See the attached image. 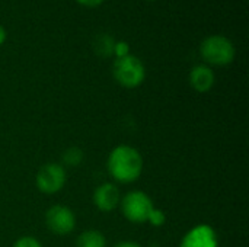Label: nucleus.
Instances as JSON below:
<instances>
[{"mask_svg":"<svg viewBox=\"0 0 249 247\" xmlns=\"http://www.w3.org/2000/svg\"><path fill=\"white\" fill-rule=\"evenodd\" d=\"M63 162L66 166L76 167L83 162V151L79 147H70L63 154Z\"/></svg>","mask_w":249,"mask_h":247,"instance_id":"obj_12","label":"nucleus"},{"mask_svg":"<svg viewBox=\"0 0 249 247\" xmlns=\"http://www.w3.org/2000/svg\"><path fill=\"white\" fill-rule=\"evenodd\" d=\"M112 54L115 55V58H123V57L130 55V45H128V42H125V41H115Z\"/></svg>","mask_w":249,"mask_h":247,"instance_id":"obj_14","label":"nucleus"},{"mask_svg":"<svg viewBox=\"0 0 249 247\" xmlns=\"http://www.w3.org/2000/svg\"><path fill=\"white\" fill-rule=\"evenodd\" d=\"M13 247H42V245L35 239V237H31V236H25V237H20L18 239Z\"/></svg>","mask_w":249,"mask_h":247,"instance_id":"obj_15","label":"nucleus"},{"mask_svg":"<svg viewBox=\"0 0 249 247\" xmlns=\"http://www.w3.org/2000/svg\"><path fill=\"white\" fill-rule=\"evenodd\" d=\"M114 38L109 36V35H99L98 39H96V52L102 57H108L112 54V49H114Z\"/></svg>","mask_w":249,"mask_h":247,"instance_id":"obj_11","label":"nucleus"},{"mask_svg":"<svg viewBox=\"0 0 249 247\" xmlns=\"http://www.w3.org/2000/svg\"><path fill=\"white\" fill-rule=\"evenodd\" d=\"M123 215L134 224H143L147 221L152 210L155 208L150 197L142 191H131L120 202Z\"/></svg>","mask_w":249,"mask_h":247,"instance_id":"obj_4","label":"nucleus"},{"mask_svg":"<svg viewBox=\"0 0 249 247\" xmlns=\"http://www.w3.org/2000/svg\"><path fill=\"white\" fill-rule=\"evenodd\" d=\"M235 54L233 42L223 35H210L200 44V55L209 67L229 66L235 60Z\"/></svg>","mask_w":249,"mask_h":247,"instance_id":"obj_2","label":"nucleus"},{"mask_svg":"<svg viewBox=\"0 0 249 247\" xmlns=\"http://www.w3.org/2000/svg\"><path fill=\"white\" fill-rule=\"evenodd\" d=\"M6 38H7V32H6V28L0 23V45H3L4 44V41H6Z\"/></svg>","mask_w":249,"mask_h":247,"instance_id":"obj_18","label":"nucleus"},{"mask_svg":"<svg viewBox=\"0 0 249 247\" xmlns=\"http://www.w3.org/2000/svg\"><path fill=\"white\" fill-rule=\"evenodd\" d=\"M47 229L57 236H67L76 227V215L66 205H53L45 214Z\"/></svg>","mask_w":249,"mask_h":247,"instance_id":"obj_6","label":"nucleus"},{"mask_svg":"<svg viewBox=\"0 0 249 247\" xmlns=\"http://www.w3.org/2000/svg\"><path fill=\"white\" fill-rule=\"evenodd\" d=\"M35 183L42 194L54 195L66 185V169L58 163H45L39 167Z\"/></svg>","mask_w":249,"mask_h":247,"instance_id":"obj_5","label":"nucleus"},{"mask_svg":"<svg viewBox=\"0 0 249 247\" xmlns=\"http://www.w3.org/2000/svg\"><path fill=\"white\" fill-rule=\"evenodd\" d=\"M144 162L137 148L131 146L115 147L107 160V169L118 183H133L143 173Z\"/></svg>","mask_w":249,"mask_h":247,"instance_id":"obj_1","label":"nucleus"},{"mask_svg":"<svg viewBox=\"0 0 249 247\" xmlns=\"http://www.w3.org/2000/svg\"><path fill=\"white\" fill-rule=\"evenodd\" d=\"M76 1L82 6H86V7H96V6L102 4L105 0H76Z\"/></svg>","mask_w":249,"mask_h":247,"instance_id":"obj_16","label":"nucleus"},{"mask_svg":"<svg viewBox=\"0 0 249 247\" xmlns=\"http://www.w3.org/2000/svg\"><path fill=\"white\" fill-rule=\"evenodd\" d=\"M150 1H155V0H150Z\"/></svg>","mask_w":249,"mask_h":247,"instance_id":"obj_19","label":"nucleus"},{"mask_svg":"<svg viewBox=\"0 0 249 247\" xmlns=\"http://www.w3.org/2000/svg\"><path fill=\"white\" fill-rule=\"evenodd\" d=\"M121 202V192L117 185L105 182L99 185L93 192V204L102 213H111Z\"/></svg>","mask_w":249,"mask_h":247,"instance_id":"obj_8","label":"nucleus"},{"mask_svg":"<svg viewBox=\"0 0 249 247\" xmlns=\"http://www.w3.org/2000/svg\"><path fill=\"white\" fill-rule=\"evenodd\" d=\"M114 247H142V245H139L137 242H131V240H124L117 243Z\"/></svg>","mask_w":249,"mask_h":247,"instance_id":"obj_17","label":"nucleus"},{"mask_svg":"<svg viewBox=\"0 0 249 247\" xmlns=\"http://www.w3.org/2000/svg\"><path fill=\"white\" fill-rule=\"evenodd\" d=\"M219 239L216 230L209 224H200L193 227L182 237L179 247H217Z\"/></svg>","mask_w":249,"mask_h":247,"instance_id":"obj_7","label":"nucleus"},{"mask_svg":"<svg viewBox=\"0 0 249 247\" xmlns=\"http://www.w3.org/2000/svg\"><path fill=\"white\" fill-rule=\"evenodd\" d=\"M216 76L212 67L207 64H197L190 71V84L198 93H206L214 86Z\"/></svg>","mask_w":249,"mask_h":247,"instance_id":"obj_9","label":"nucleus"},{"mask_svg":"<svg viewBox=\"0 0 249 247\" xmlns=\"http://www.w3.org/2000/svg\"><path fill=\"white\" fill-rule=\"evenodd\" d=\"M74 247H107V239L98 230H86L77 237Z\"/></svg>","mask_w":249,"mask_h":247,"instance_id":"obj_10","label":"nucleus"},{"mask_svg":"<svg viewBox=\"0 0 249 247\" xmlns=\"http://www.w3.org/2000/svg\"><path fill=\"white\" fill-rule=\"evenodd\" d=\"M166 221V215L162 210L159 208H153L149 218H147V223H150L153 227H162Z\"/></svg>","mask_w":249,"mask_h":247,"instance_id":"obj_13","label":"nucleus"},{"mask_svg":"<svg viewBox=\"0 0 249 247\" xmlns=\"http://www.w3.org/2000/svg\"><path fill=\"white\" fill-rule=\"evenodd\" d=\"M112 74L120 86L125 89H136L146 79V67L139 57L130 54L123 58H115Z\"/></svg>","mask_w":249,"mask_h":247,"instance_id":"obj_3","label":"nucleus"}]
</instances>
